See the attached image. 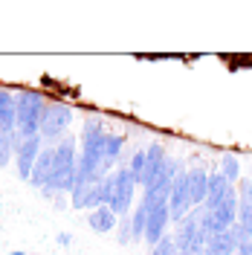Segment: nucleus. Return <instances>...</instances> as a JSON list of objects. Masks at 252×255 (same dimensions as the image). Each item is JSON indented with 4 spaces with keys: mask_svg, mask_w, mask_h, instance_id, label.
<instances>
[{
    "mask_svg": "<svg viewBox=\"0 0 252 255\" xmlns=\"http://www.w3.org/2000/svg\"><path fill=\"white\" fill-rule=\"evenodd\" d=\"M229 186H232V183H229V180H226L218 168H212V171H209V189H206L203 206L206 209H215V206H218V200L226 194V189H229Z\"/></svg>",
    "mask_w": 252,
    "mask_h": 255,
    "instance_id": "16",
    "label": "nucleus"
},
{
    "mask_svg": "<svg viewBox=\"0 0 252 255\" xmlns=\"http://www.w3.org/2000/svg\"><path fill=\"white\" fill-rule=\"evenodd\" d=\"M17 102V125L15 133L20 139H29V136H41V113L47 108V99L38 90H20L15 96Z\"/></svg>",
    "mask_w": 252,
    "mask_h": 255,
    "instance_id": "2",
    "label": "nucleus"
},
{
    "mask_svg": "<svg viewBox=\"0 0 252 255\" xmlns=\"http://www.w3.org/2000/svg\"><path fill=\"white\" fill-rule=\"evenodd\" d=\"M127 171L136 177V183H142V174H145V151H136L130 162H127Z\"/></svg>",
    "mask_w": 252,
    "mask_h": 255,
    "instance_id": "20",
    "label": "nucleus"
},
{
    "mask_svg": "<svg viewBox=\"0 0 252 255\" xmlns=\"http://www.w3.org/2000/svg\"><path fill=\"white\" fill-rule=\"evenodd\" d=\"M162 165H165V148H162V142H154L145 148V174H142V189H148L154 180L159 177V171H162Z\"/></svg>",
    "mask_w": 252,
    "mask_h": 255,
    "instance_id": "12",
    "label": "nucleus"
},
{
    "mask_svg": "<svg viewBox=\"0 0 252 255\" xmlns=\"http://www.w3.org/2000/svg\"><path fill=\"white\" fill-rule=\"evenodd\" d=\"M194 203H191V194H189V183H186V171L177 174L171 186V197H168V212H171V223H180L186 215H189Z\"/></svg>",
    "mask_w": 252,
    "mask_h": 255,
    "instance_id": "7",
    "label": "nucleus"
},
{
    "mask_svg": "<svg viewBox=\"0 0 252 255\" xmlns=\"http://www.w3.org/2000/svg\"><path fill=\"white\" fill-rule=\"evenodd\" d=\"M73 122V108L64 102H47V108L41 113V139L47 145L61 142L67 136V128Z\"/></svg>",
    "mask_w": 252,
    "mask_h": 255,
    "instance_id": "3",
    "label": "nucleus"
},
{
    "mask_svg": "<svg viewBox=\"0 0 252 255\" xmlns=\"http://www.w3.org/2000/svg\"><path fill=\"white\" fill-rule=\"evenodd\" d=\"M148 255H180V250H177V244H174V235H171V232L159 241L157 247H151V253H148Z\"/></svg>",
    "mask_w": 252,
    "mask_h": 255,
    "instance_id": "19",
    "label": "nucleus"
},
{
    "mask_svg": "<svg viewBox=\"0 0 252 255\" xmlns=\"http://www.w3.org/2000/svg\"><path fill=\"white\" fill-rule=\"evenodd\" d=\"M206 212L212 215L218 235H221V232H226V229H232V226L238 223V189H235V186H229V189H226V194L218 200V206H215V209H206Z\"/></svg>",
    "mask_w": 252,
    "mask_h": 255,
    "instance_id": "5",
    "label": "nucleus"
},
{
    "mask_svg": "<svg viewBox=\"0 0 252 255\" xmlns=\"http://www.w3.org/2000/svg\"><path fill=\"white\" fill-rule=\"evenodd\" d=\"M186 183H189L191 203H194V206H203L206 189H209V168H206L200 159L191 162V165H186Z\"/></svg>",
    "mask_w": 252,
    "mask_h": 255,
    "instance_id": "9",
    "label": "nucleus"
},
{
    "mask_svg": "<svg viewBox=\"0 0 252 255\" xmlns=\"http://www.w3.org/2000/svg\"><path fill=\"white\" fill-rule=\"evenodd\" d=\"M145 229H148V206L136 203V209L130 212V232H133V244L145 241Z\"/></svg>",
    "mask_w": 252,
    "mask_h": 255,
    "instance_id": "17",
    "label": "nucleus"
},
{
    "mask_svg": "<svg viewBox=\"0 0 252 255\" xmlns=\"http://www.w3.org/2000/svg\"><path fill=\"white\" fill-rule=\"evenodd\" d=\"M241 244H244V241H241V232H238V226H232V229L221 232L218 238L209 241L206 253H209V255H238Z\"/></svg>",
    "mask_w": 252,
    "mask_h": 255,
    "instance_id": "13",
    "label": "nucleus"
},
{
    "mask_svg": "<svg viewBox=\"0 0 252 255\" xmlns=\"http://www.w3.org/2000/svg\"><path fill=\"white\" fill-rule=\"evenodd\" d=\"M116 241L119 244H133V232H130V215L127 218H119V226H116Z\"/></svg>",
    "mask_w": 252,
    "mask_h": 255,
    "instance_id": "21",
    "label": "nucleus"
},
{
    "mask_svg": "<svg viewBox=\"0 0 252 255\" xmlns=\"http://www.w3.org/2000/svg\"><path fill=\"white\" fill-rule=\"evenodd\" d=\"M87 226L93 229L96 235H111V232H116V226H119V218L108 206H99L93 212H87Z\"/></svg>",
    "mask_w": 252,
    "mask_h": 255,
    "instance_id": "14",
    "label": "nucleus"
},
{
    "mask_svg": "<svg viewBox=\"0 0 252 255\" xmlns=\"http://www.w3.org/2000/svg\"><path fill=\"white\" fill-rule=\"evenodd\" d=\"M168 226H171V212H168V203H165V206L148 209V229H145V244H148V247H157L159 241L168 235Z\"/></svg>",
    "mask_w": 252,
    "mask_h": 255,
    "instance_id": "8",
    "label": "nucleus"
},
{
    "mask_svg": "<svg viewBox=\"0 0 252 255\" xmlns=\"http://www.w3.org/2000/svg\"><path fill=\"white\" fill-rule=\"evenodd\" d=\"M136 177L127 171V165H116L108 177H102V197L105 206L111 209L116 218H127L133 206V191H136Z\"/></svg>",
    "mask_w": 252,
    "mask_h": 255,
    "instance_id": "1",
    "label": "nucleus"
},
{
    "mask_svg": "<svg viewBox=\"0 0 252 255\" xmlns=\"http://www.w3.org/2000/svg\"><path fill=\"white\" fill-rule=\"evenodd\" d=\"M58 244H61V247H70V244H73V235H70V232H61V235H58Z\"/></svg>",
    "mask_w": 252,
    "mask_h": 255,
    "instance_id": "22",
    "label": "nucleus"
},
{
    "mask_svg": "<svg viewBox=\"0 0 252 255\" xmlns=\"http://www.w3.org/2000/svg\"><path fill=\"white\" fill-rule=\"evenodd\" d=\"M52 165H55V145H44V151L38 154L35 165H32V177H29V186L35 189H47L49 177H52Z\"/></svg>",
    "mask_w": 252,
    "mask_h": 255,
    "instance_id": "11",
    "label": "nucleus"
},
{
    "mask_svg": "<svg viewBox=\"0 0 252 255\" xmlns=\"http://www.w3.org/2000/svg\"><path fill=\"white\" fill-rule=\"evenodd\" d=\"M17 125V102L15 93L9 90H0V130L3 133H12Z\"/></svg>",
    "mask_w": 252,
    "mask_h": 255,
    "instance_id": "15",
    "label": "nucleus"
},
{
    "mask_svg": "<svg viewBox=\"0 0 252 255\" xmlns=\"http://www.w3.org/2000/svg\"><path fill=\"white\" fill-rule=\"evenodd\" d=\"M247 177H250V183H252V162H250V174H247Z\"/></svg>",
    "mask_w": 252,
    "mask_h": 255,
    "instance_id": "24",
    "label": "nucleus"
},
{
    "mask_svg": "<svg viewBox=\"0 0 252 255\" xmlns=\"http://www.w3.org/2000/svg\"><path fill=\"white\" fill-rule=\"evenodd\" d=\"M41 151H44V139H41V136H29V139H23V142L15 148V168H17V177H20V180L29 183L32 165H35V159H38Z\"/></svg>",
    "mask_w": 252,
    "mask_h": 255,
    "instance_id": "6",
    "label": "nucleus"
},
{
    "mask_svg": "<svg viewBox=\"0 0 252 255\" xmlns=\"http://www.w3.org/2000/svg\"><path fill=\"white\" fill-rule=\"evenodd\" d=\"M70 203H73V209H87V212L105 206L102 180H99V183H87V186H76V189L70 191Z\"/></svg>",
    "mask_w": 252,
    "mask_h": 255,
    "instance_id": "10",
    "label": "nucleus"
},
{
    "mask_svg": "<svg viewBox=\"0 0 252 255\" xmlns=\"http://www.w3.org/2000/svg\"><path fill=\"white\" fill-rule=\"evenodd\" d=\"M218 171L235 186L238 180H241V159H238L235 154H223V157L218 159Z\"/></svg>",
    "mask_w": 252,
    "mask_h": 255,
    "instance_id": "18",
    "label": "nucleus"
},
{
    "mask_svg": "<svg viewBox=\"0 0 252 255\" xmlns=\"http://www.w3.org/2000/svg\"><path fill=\"white\" fill-rule=\"evenodd\" d=\"M9 255H29V253H20V250H15V253H9Z\"/></svg>",
    "mask_w": 252,
    "mask_h": 255,
    "instance_id": "23",
    "label": "nucleus"
},
{
    "mask_svg": "<svg viewBox=\"0 0 252 255\" xmlns=\"http://www.w3.org/2000/svg\"><path fill=\"white\" fill-rule=\"evenodd\" d=\"M235 189H238V223L235 226L241 232V241L252 244V183H250V177H241L235 183Z\"/></svg>",
    "mask_w": 252,
    "mask_h": 255,
    "instance_id": "4",
    "label": "nucleus"
}]
</instances>
